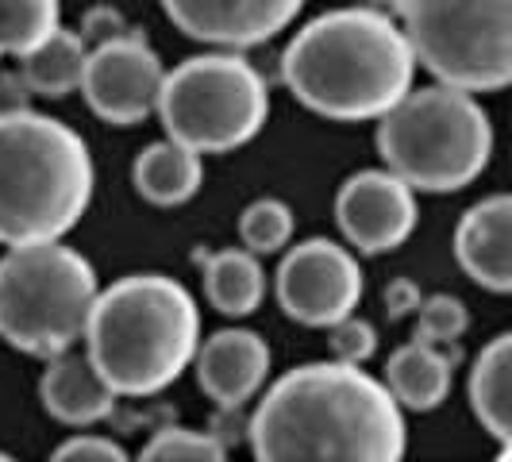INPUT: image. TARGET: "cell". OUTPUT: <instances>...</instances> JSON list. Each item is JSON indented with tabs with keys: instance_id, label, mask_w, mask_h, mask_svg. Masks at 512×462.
<instances>
[{
	"instance_id": "cell-17",
	"label": "cell",
	"mask_w": 512,
	"mask_h": 462,
	"mask_svg": "<svg viewBox=\"0 0 512 462\" xmlns=\"http://www.w3.org/2000/svg\"><path fill=\"white\" fill-rule=\"evenodd\" d=\"M131 181H135L143 201H151L158 208H178L185 201H193L201 181H205L201 151L166 135L162 143H151L139 151L135 166H131Z\"/></svg>"
},
{
	"instance_id": "cell-19",
	"label": "cell",
	"mask_w": 512,
	"mask_h": 462,
	"mask_svg": "<svg viewBox=\"0 0 512 462\" xmlns=\"http://www.w3.org/2000/svg\"><path fill=\"white\" fill-rule=\"evenodd\" d=\"M470 405L489 436L512 443V332L489 339L474 359Z\"/></svg>"
},
{
	"instance_id": "cell-22",
	"label": "cell",
	"mask_w": 512,
	"mask_h": 462,
	"mask_svg": "<svg viewBox=\"0 0 512 462\" xmlns=\"http://www.w3.org/2000/svg\"><path fill=\"white\" fill-rule=\"evenodd\" d=\"M239 239L247 251L262 255H278L285 243L293 239V208L278 197H258L239 212Z\"/></svg>"
},
{
	"instance_id": "cell-7",
	"label": "cell",
	"mask_w": 512,
	"mask_h": 462,
	"mask_svg": "<svg viewBox=\"0 0 512 462\" xmlns=\"http://www.w3.org/2000/svg\"><path fill=\"white\" fill-rule=\"evenodd\" d=\"M270 112L266 77L239 51L185 58L166 70L158 116L170 139L201 154L239 151L255 139Z\"/></svg>"
},
{
	"instance_id": "cell-29",
	"label": "cell",
	"mask_w": 512,
	"mask_h": 462,
	"mask_svg": "<svg viewBox=\"0 0 512 462\" xmlns=\"http://www.w3.org/2000/svg\"><path fill=\"white\" fill-rule=\"evenodd\" d=\"M31 89L20 74H0V116H12V112H24L31 108Z\"/></svg>"
},
{
	"instance_id": "cell-1",
	"label": "cell",
	"mask_w": 512,
	"mask_h": 462,
	"mask_svg": "<svg viewBox=\"0 0 512 462\" xmlns=\"http://www.w3.org/2000/svg\"><path fill=\"white\" fill-rule=\"evenodd\" d=\"M247 439L258 462H401L409 428L389 385L328 359L270 385Z\"/></svg>"
},
{
	"instance_id": "cell-14",
	"label": "cell",
	"mask_w": 512,
	"mask_h": 462,
	"mask_svg": "<svg viewBox=\"0 0 512 462\" xmlns=\"http://www.w3.org/2000/svg\"><path fill=\"white\" fill-rule=\"evenodd\" d=\"M462 274L489 293H512V193H497L462 212L455 228Z\"/></svg>"
},
{
	"instance_id": "cell-3",
	"label": "cell",
	"mask_w": 512,
	"mask_h": 462,
	"mask_svg": "<svg viewBox=\"0 0 512 462\" xmlns=\"http://www.w3.org/2000/svg\"><path fill=\"white\" fill-rule=\"evenodd\" d=\"M201 347V312L166 274H131L97 293L85 355L120 397H154L185 374Z\"/></svg>"
},
{
	"instance_id": "cell-8",
	"label": "cell",
	"mask_w": 512,
	"mask_h": 462,
	"mask_svg": "<svg viewBox=\"0 0 512 462\" xmlns=\"http://www.w3.org/2000/svg\"><path fill=\"white\" fill-rule=\"evenodd\" d=\"M416 62L466 93L512 85V0H401Z\"/></svg>"
},
{
	"instance_id": "cell-20",
	"label": "cell",
	"mask_w": 512,
	"mask_h": 462,
	"mask_svg": "<svg viewBox=\"0 0 512 462\" xmlns=\"http://www.w3.org/2000/svg\"><path fill=\"white\" fill-rule=\"evenodd\" d=\"M85 58H89L85 35L58 27L51 39H43L35 51H27L20 58V77L27 81V89L35 97L58 101V97H70L74 89H81Z\"/></svg>"
},
{
	"instance_id": "cell-9",
	"label": "cell",
	"mask_w": 512,
	"mask_h": 462,
	"mask_svg": "<svg viewBox=\"0 0 512 462\" xmlns=\"http://www.w3.org/2000/svg\"><path fill=\"white\" fill-rule=\"evenodd\" d=\"M278 305L305 328H332L362 301V266L335 239H305L278 266Z\"/></svg>"
},
{
	"instance_id": "cell-25",
	"label": "cell",
	"mask_w": 512,
	"mask_h": 462,
	"mask_svg": "<svg viewBox=\"0 0 512 462\" xmlns=\"http://www.w3.org/2000/svg\"><path fill=\"white\" fill-rule=\"evenodd\" d=\"M328 351H332V359L362 366V362L374 359V351H378V328L351 312V316L335 320L332 328H328Z\"/></svg>"
},
{
	"instance_id": "cell-21",
	"label": "cell",
	"mask_w": 512,
	"mask_h": 462,
	"mask_svg": "<svg viewBox=\"0 0 512 462\" xmlns=\"http://www.w3.org/2000/svg\"><path fill=\"white\" fill-rule=\"evenodd\" d=\"M62 27V0H0V54L24 58Z\"/></svg>"
},
{
	"instance_id": "cell-30",
	"label": "cell",
	"mask_w": 512,
	"mask_h": 462,
	"mask_svg": "<svg viewBox=\"0 0 512 462\" xmlns=\"http://www.w3.org/2000/svg\"><path fill=\"white\" fill-rule=\"evenodd\" d=\"M497 459H501V462H512V443H505V447H501V455H497Z\"/></svg>"
},
{
	"instance_id": "cell-24",
	"label": "cell",
	"mask_w": 512,
	"mask_h": 462,
	"mask_svg": "<svg viewBox=\"0 0 512 462\" xmlns=\"http://www.w3.org/2000/svg\"><path fill=\"white\" fill-rule=\"evenodd\" d=\"M466 328H470V312H466V305H462L459 297H451V293L424 297L420 308H416V339H424V343L455 347Z\"/></svg>"
},
{
	"instance_id": "cell-13",
	"label": "cell",
	"mask_w": 512,
	"mask_h": 462,
	"mask_svg": "<svg viewBox=\"0 0 512 462\" xmlns=\"http://www.w3.org/2000/svg\"><path fill=\"white\" fill-rule=\"evenodd\" d=\"M197 385L220 409H243L270 374V347L251 328H220L197 347Z\"/></svg>"
},
{
	"instance_id": "cell-23",
	"label": "cell",
	"mask_w": 512,
	"mask_h": 462,
	"mask_svg": "<svg viewBox=\"0 0 512 462\" xmlns=\"http://www.w3.org/2000/svg\"><path fill=\"white\" fill-rule=\"evenodd\" d=\"M143 462H224V439L208 436V432H193V428H178V424H166L158 428L147 447L139 451Z\"/></svg>"
},
{
	"instance_id": "cell-16",
	"label": "cell",
	"mask_w": 512,
	"mask_h": 462,
	"mask_svg": "<svg viewBox=\"0 0 512 462\" xmlns=\"http://www.w3.org/2000/svg\"><path fill=\"white\" fill-rule=\"evenodd\" d=\"M459 359V347H439V343L412 339V343L397 347L389 355V362H385V385L401 401V409L432 412L447 401Z\"/></svg>"
},
{
	"instance_id": "cell-11",
	"label": "cell",
	"mask_w": 512,
	"mask_h": 462,
	"mask_svg": "<svg viewBox=\"0 0 512 462\" xmlns=\"http://www.w3.org/2000/svg\"><path fill=\"white\" fill-rule=\"evenodd\" d=\"M416 220H420L416 189L405 178H397L389 166L359 170L339 185L335 224L362 255H385L401 247L416 231Z\"/></svg>"
},
{
	"instance_id": "cell-27",
	"label": "cell",
	"mask_w": 512,
	"mask_h": 462,
	"mask_svg": "<svg viewBox=\"0 0 512 462\" xmlns=\"http://www.w3.org/2000/svg\"><path fill=\"white\" fill-rule=\"evenodd\" d=\"M77 31L85 35V43H104V39L128 35V31H135V27L124 20L120 8H112V4H93V8H85V16H81V27H77Z\"/></svg>"
},
{
	"instance_id": "cell-12",
	"label": "cell",
	"mask_w": 512,
	"mask_h": 462,
	"mask_svg": "<svg viewBox=\"0 0 512 462\" xmlns=\"http://www.w3.org/2000/svg\"><path fill=\"white\" fill-rule=\"evenodd\" d=\"M162 8L181 35L208 47L243 51L285 31L301 16L305 0H162Z\"/></svg>"
},
{
	"instance_id": "cell-31",
	"label": "cell",
	"mask_w": 512,
	"mask_h": 462,
	"mask_svg": "<svg viewBox=\"0 0 512 462\" xmlns=\"http://www.w3.org/2000/svg\"><path fill=\"white\" fill-rule=\"evenodd\" d=\"M0 462H8V455H4V451H0Z\"/></svg>"
},
{
	"instance_id": "cell-4",
	"label": "cell",
	"mask_w": 512,
	"mask_h": 462,
	"mask_svg": "<svg viewBox=\"0 0 512 462\" xmlns=\"http://www.w3.org/2000/svg\"><path fill=\"white\" fill-rule=\"evenodd\" d=\"M93 154L70 124L47 112L0 116V243L62 239L93 201Z\"/></svg>"
},
{
	"instance_id": "cell-26",
	"label": "cell",
	"mask_w": 512,
	"mask_h": 462,
	"mask_svg": "<svg viewBox=\"0 0 512 462\" xmlns=\"http://www.w3.org/2000/svg\"><path fill=\"white\" fill-rule=\"evenodd\" d=\"M54 462H124L128 451L108 436H74L66 443H58V451L51 455Z\"/></svg>"
},
{
	"instance_id": "cell-18",
	"label": "cell",
	"mask_w": 512,
	"mask_h": 462,
	"mask_svg": "<svg viewBox=\"0 0 512 462\" xmlns=\"http://www.w3.org/2000/svg\"><path fill=\"white\" fill-rule=\"evenodd\" d=\"M201 285H205L208 305L220 316L243 320L266 297V270H262L255 251L224 247L216 255H201Z\"/></svg>"
},
{
	"instance_id": "cell-10",
	"label": "cell",
	"mask_w": 512,
	"mask_h": 462,
	"mask_svg": "<svg viewBox=\"0 0 512 462\" xmlns=\"http://www.w3.org/2000/svg\"><path fill=\"white\" fill-rule=\"evenodd\" d=\"M166 85V66L143 39V31H128L116 39L93 43L81 74V97L104 124L131 128L158 112V97Z\"/></svg>"
},
{
	"instance_id": "cell-5",
	"label": "cell",
	"mask_w": 512,
	"mask_h": 462,
	"mask_svg": "<svg viewBox=\"0 0 512 462\" xmlns=\"http://www.w3.org/2000/svg\"><path fill=\"white\" fill-rule=\"evenodd\" d=\"M382 162L420 193H459L482 178L493 154V124L474 93L455 85L409 89L378 116Z\"/></svg>"
},
{
	"instance_id": "cell-2",
	"label": "cell",
	"mask_w": 512,
	"mask_h": 462,
	"mask_svg": "<svg viewBox=\"0 0 512 462\" xmlns=\"http://www.w3.org/2000/svg\"><path fill=\"white\" fill-rule=\"evenodd\" d=\"M416 51L409 31L374 8L312 16L282 51L285 89L324 120H378L412 89Z\"/></svg>"
},
{
	"instance_id": "cell-28",
	"label": "cell",
	"mask_w": 512,
	"mask_h": 462,
	"mask_svg": "<svg viewBox=\"0 0 512 462\" xmlns=\"http://www.w3.org/2000/svg\"><path fill=\"white\" fill-rule=\"evenodd\" d=\"M420 301H424V293H420V285L412 282V278H393V282L385 285V312L393 320L412 316L420 308Z\"/></svg>"
},
{
	"instance_id": "cell-15",
	"label": "cell",
	"mask_w": 512,
	"mask_h": 462,
	"mask_svg": "<svg viewBox=\"0 0 512 462\" xmlns=\"http://www.w3.org/2000/svg\"><path fill=\"white\" fill-rule=\"evenodd\" d=\"M39 397H43V409L51 412L58 424L89 428L116 412L120 393L104 382L89 355H77L70 347V351L47 359V370L39 378Z\"/></svg>"
},
{
	"instance_id": "cell-6",
	"label": "cell",
	"mask_w": 512,
	"mask_h": 462,
	"mask_svg": "<svg viewBox=\"0 0 512 462\" xmlns=\"http://www.w3.org/2000/svg\"><path fill=\"white\" fill-rule=\"evenodd\" d=\"M97 293V270L62 239L8 247L0 258V339L24 355L54 359L85 339Z\"/></svg>"
}]
</instances>
